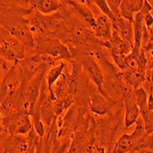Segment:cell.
<instances>
[{
    "mask_svg": "<svg viewBox=\"0 0 153 153\" xmlns=\"http://www.w3.org/2000/svg\"><path fill=\"white\" fill-rule=\"evenodd\" d=\"M0 26L11 36L22 43L25 47L34 48V36L29 29L27 20L17 15L15 10L7 9V8H0Z\"/></svg>",
    "mask_w": 153,
    "mask_h": 153,
    "instance_id": "6da1fadb",
    "label": "cell"
},
{
    "mask_svg": "<svg viewBox=\"0 0 153 153\" xmlns=\"http://www.w3.org/2000/svg\"><path fill=\"white\" fill-rule=\"evenodd\" d=\"M35 50L38 54H46L58 60L71 61L73 59L72 54L60 40L51 38L44 34H39L34 38Z\"/></svg>",
    "mask_w": 153,
    "mask_h": 153,
    "instance_id": "7a4b0ae2",
    "label": "cell"
},
{
    "mask_svg": "<svg viewBox=\"0 0 153 153\" xmlns=\"http://www.w3.org/2000/svg\"><path fill=\"white\" fill-rule=\"evenodd\" d=\"M2 126L9 136H25L32 129V121L30 114L13 112L2 117Z\"/></svg>",
    "mask_w": 153,
    "mask_h": 153,
    "instance_id": "3957f363",
    "label": "cell"
},
{
    "mask_svg": "<svg viewBox=\"0 0 153 153\" xmlns=\"http://www.w3.org/2000/svg\"><path fill=\"white\" fill-rule=\"evenodd\" d=\"M48 66L44 64L35 76H33L27 84L22 88V97L27 104L30 106V113L33 111L35 104L39 97L41 86L45 79V74L48 70Z\"/></svg>",
    "mask_w": 153,
    "mask_h": 153,
    "instance_id": "277c9868",
    "label": "cell"
},
{
    "mask_svg": "<svg viewBox=\"0 0 153 153\" xmlns=\"http://www.w3.org/2000/svg\"><path fill=\"white\" fill-rule=\"evenodd\" d=\"M82 66L83 70L85 71L87 77L94 83V85L98 89L100 94H102L105 98H108L107 93L105 92L103 87H104V82H105V78L103 75V72L99 65L97 64L96 60L92 57L91 54H88L82 60Z\"/></svg>",
    "mask_w": 153,
    "mask_h": 153,
    "instance_id": "5b68a950",
    "label": "cell"
},
{
    "mask_svg": "<svg viewBox=\"0 0 153 153\" xmlns=\"http://www.w3.org/2000/svg\"><path fill=\"white\" fill-rule=\"evenodd\" d=\"M122 100L126 108L125 114V127L126 129L132 127L140 116V110L136 103L134 90L130 88L125 89L122 92Z\"/></svg>",
    "mask_w": 153,
    "mask_h": 153,
    "instance_id": "8992f818",
    "label": "cell"
},
{
    "mask_svg": "<svg viewBox=\"0 0 153 153\" xmlns=\"http://www.w3.org/2000/svg\"><path fill=\"white\" fill-rule=\"evenodd\" d=\"M134 95L136 103L140 110V114L144 123L145 131L148 135L152 134V119H150V111L148 107V94L144 88L140 87L134 90Z\"/></svg>",
    "mask_w": 153,
    "mask_h": 153,
    "instance_id": "52a82bcc",
    "label": "cell"
},
{
    "mask_svg": "<svg viewBox=\"0 0 153 153\" xmlns=\"http://www.w3.org/2000/svg\"><path fill=\"white\" fill-rule=\"evenodd\" d=\"M95 21L96 24L94 30L95 36L99 41L105 43L108 48V41H110L111 37H112L113 32L112 22L104 14H100L97 17V19H95Z\"/></svg>",
    "mask_w": 153,
    "mask_h": 153,
    "instance_id": "ba28073f",
    "label": "cell"
},
{
    "mask_svg": "<svg viewBox=\"0 0 153 153\" xmlns=\"http://www.w3.org/2000/svg\"><path fill=\"white\" fill-rule=\"evenodd\" d=\"M133 46L122 39L119 34L113 30L112 37L108 41V50L112 57H118V55H128L131 52Z\"/></svg>",
    "mask_w": 153,
    "mask_h": 153,
    "instance_id": "9c48e42d",
    "label": "cell"
},
{
    "mask_svg": "<svg viewBox=\"0 0 153 153\" xmlns=\"http://www.w3.org/2000/svg\"><path fill=\"white\" fill-rule=\"evenodd\" d=\"M114 102L110 98H105L100 93H94L91 96L89 101V107L91 112L97 115H106L112 108Z\"/></svg>",
    "mask_w": 153,
    "mask_h": 153,
    "instance_id": "30bf717a",
    "label": "cell"
},
{
    "mask_svg": "<svg viewBox=\"0 0 153 153\" xmlns=\"http://www.w3.org/2000/svg\"><path fill=\"white\" fill-rule=\"evenodd\" d=\"M66 64L64 62L60 63L59 65H56L50 68V70L48 69L46 74H45V82L48 88V91H49V98L54 103L56 101V96L52 92V86L55 84L61 76L62 75V73L66 70Z\"/></svg>",
    "mask_w": 153,
    "mask_h": 153,
    "instance_id": "8fae6325",
    "label": "cell"
},
{
    "mask_svg": "<svg viewBox=\"0 0 153 153\" xmlns=\"http://www.w3.org/2000/svg\"><path fill=\"white\" fill-rule=\"evenodd\" d=\"M144 4V0H122L119 14L120 17L133 23L135 14L140 12Z\"/></svg>",
    "mask_w": 153,
    "mask_h": 153,
    "instance_id": "7c38bea8",
    "label": "cell"
},
{
    "mask_svg": "<svg viewBox=\"0 0 153 153\" xmlns=\"http://www.w3.org/2000/svg\"><path fill=\"white\" fill-rule=\"evenodd\" d=\"M4 143L6 153H27L29 149L27 137L21 135L9 136Z\"/></svg>",
    "mask_w": 153,
    "mask_h": 153,
    "instance_id": "4fadbf2b",
    "label": "cell"
},
{
    "mask_svg": "<svg viewBox=\"0 0 153 153\" xmlns=\"http://www.w3.org/2000/svg\"><path fill=\"white\" fill-rule=\"evenodd\" d=\"M65 3L68 4L69 6H71L73 8H74V10L77 12V14L79 15V17L83 20L89 28H91L92 30H94L95 28V18L94 16L93 12L90 10V8L85 6V4L77 2L75 0H64Z\"/></svg>",
    "mask_w": 153,
    "mask_h": 153,
    "instance_id": "5bb4252c",
    "label": "cell"
},
{
    "mask_svg": "<svg viewBox=\"0 0 153 153\" xmlns=\"http://www.w3.org/2000/svg\"><path fill=\"white\" fill-rule=\"evenodd\" d=\"M145 71L140 70L137 68H127L122 71V77L126 84L133 90L140 88L145 82Z\"/></svg>",
    "mask_w": 153,
    "mask_h": 153,
    "instance_id": "9a60e30c",
    "label": "cell"
},
{
    "mask_svg": "<svg viewBox=\"0 0 153 153\" xmlns=\"http://www.w3.org/2000/svg\"><path fill=\"white\" fill-rule=\"evenodd\" d=\"M31 8L42 14H51L60 8L57 0H29Z\"/></svg>",
    "mask_w": 153,
    "mask_h": 153,
    "instance_id": "2e32d148",
    "label": "cell"
},
{
    "mask_svg": "<svg viewBox=\"0 0 153 153\" xmlns=\"http://www.w3.org/2000/svg\"><path fill=\"white\" fill-rule=\"evenodd\" d=\"M136 143L137 142L131 136V135L124 134L117 141L113 153H129L130 151L134 150Z\"/></svg>",
    "mask_w": 153,
    "mask_h": 153,
    "instance_id": "e0dca14e",
    "label": "cell"
},
{
    "mask_svg": "<svg viewBox=\"0 0 153 153\" xmlns=\"http://www.w3.org/2000/svg\"><path fill=\"white\" fill-rule=\"evenodd\" d=\"M30 117H32V127L34 128V130L38 134V136L40 138H42L45 136L46 129H45V124L40 116L39 106L37 103L35 104L33 111L30 114Z\"/></svg>",
    "mask_w": 153,
    "mask_h": 153,
    "instance_id": "ac0fdd59",
    "label": "cell"
},
{
    "mask_svg": "<svg viewBox=\"0 0 153 153\" xmlns=\"http://www.w3.org/2000/svg\"><path fill=\"white\" fill-rule=\"evenodd\" d=\"M52 143L51 148V153H66L68 151V148L71 144V138L70 137H60L57 138V136H52Z\"/></svg>",
    "mask_w": 153,
    "mask_h": 153,
    "instance_id": "d6986e66",
    "label": "cell"
},
{
    "mask_svg": "<svg viewBox=\"0 0 153 153\" xmlns=\"http://www.w3.org/2000/svg\"><path fill=\"white\" fill-rule=\"evenodd\" d=\"M92 1L94 2V4H95V6L97 8H98L101 10L102 14L105 15L111 20V22H112V26L114 28L116 26V24H117V19L115 18V16L112 14V12L110 11V9H109L108 6L106 4L105 0H92Z\"/></svg>",
    "mask_w": 153,
    "mask_h": 153,
    "instance_id": "ffe728a7",
    "label": "cell"
},
{
    "mask_svg": "<svg viewBox=\"0 0 153 153\" xmlns=\"http://www.w3.org/2000/svg\"><path fill=\"white\" fill-rule=\"evenodd\" d=\"M106 4L110 9V11L112 12V14L115 16L116 19L121 18L119 14V8L121 5L122 0H105Z\"/></svg>",
    "mask_w": 153,
    "mask_h": 153,
    "instance_id": "44dd1931",
    "label": "cell"
},
{
    "mask_svg": "<svg viewBox=\"0 0 153 153\" xmlns=\"http://www.w3.org/2000/svg\"><path fill=\"white\" fill-rule=\"evenodd\" d=\"M16 2H27L29 3V0H0V8H8L11 7V5H13L14 3Z\"/></svg>",
    "mask_w": 153,
    "mask_h": 153,
    "instance_id": "7402d4cb",
    "label": "cell"
},
{
    "mask_svg": "<svg viewBox=\"0 0 153 153\" xmlns=\"http://www.w3.org/2000/svg\"><path fill=\"white\" fill-rule=\"evenodd\" d=\"M151 11H152V6L147 1V0H144V4L140 10V13H142L143 15H146L148 13H151Z\"/></svg>",
    "mask_w": 153,
    "mask_h": 153,
    "instance_id": "603a6c76",
    "label": "cell"
},
{
    "mask_svg": "<svg viewBox=\"0 0 153 153\" xmlns=\"http://www.w3.org/2000/svg\"><path fill=\"white\" fill-rule=\"evenodd\" d=\"M43 152V143L41 142V139L39 140L37 148H36V152L35 153H42Z\"/></svg>",
    "mask_w": 153,
    "mask_h": 153,
    "instance_id": "cb8c5ba5",
    "label": "cell"
},
{
    "mask_svg": "<svg viewBox=\"0 0 153 153\" xmlns=\"http://www.w3.org/2000/svg\"><path fill=\"white\" fill-rule=\"evenodd\" d=\"M97 152H98V153H111L110 150H106L105 148H98V149H97Z\"/></svg>",
    "mask_w": 153,
    "mask_h": 153,
    "instance_id": "d4e9b609",
    "label": "cell"
},
{
    "mask_svg": "<svg viewBox=\"0 0 153 153\" xmlns=\"http://www.w3.org/2000/svg\"><path fill=\"white\" fill-rule=\"evenodd\" d=\"M3 130H4V128L2 126V114H1V111H0V134L2 133Z\"/></svg>",
    "mask_w": 153,
    "mask_h": 153,
    "instance_id": "484cf974",
    "label": "cell"
},
{
    "mask_svg": "<svg viewBox=\"0 0 153 153\" xmlns=\"http://www.w3.org/2000/svg\"><path fill=\"white\" fill-rule=\"evenodd\" d=\"M80 3H82V4H85V6H87V4L90 3V0H79Z\"/></svg>",
    "mask_w": 153,
    "mask_h": 153,
    "instance_id": "4316f807",
    "label": "cell"
}]
</instances>
